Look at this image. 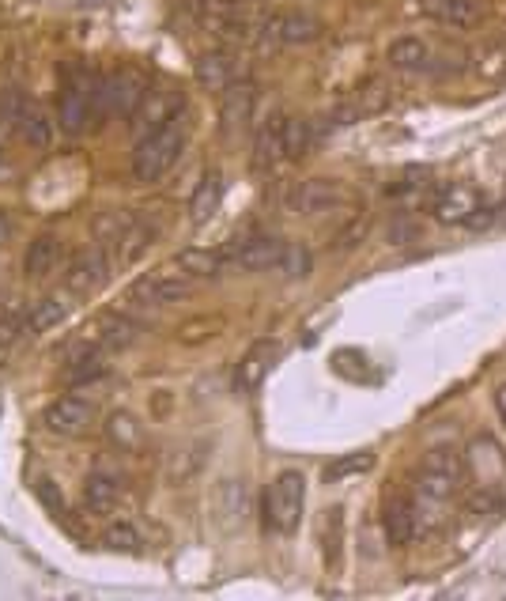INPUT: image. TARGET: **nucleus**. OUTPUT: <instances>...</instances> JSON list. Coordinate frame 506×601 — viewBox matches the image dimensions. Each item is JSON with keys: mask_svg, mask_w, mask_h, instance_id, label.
I'll return each instance as SVG.
<instances>
[{"mask_svg": "<svg viewBox=\"0 0 506 601\" xmlns=\"http://www.w3.org/2000/svg\"><path fill=\"white\" fill-rule=\"evenodd\" d=\"M303 503H306V481L303 473L287 469L280 473L272 488L265 492V522L276 533H295L303 522Z\"/></svg>", "mask_w": 506, "mask_h": 601, "instance_id": "obj_1", "label": "nucleus"}, {"mask_svg": "<svg viewBox=\"0 0 506 601\" xmlns=\"http://www.w3.org/2000/svg\"><path fill=\"white\" fill-rule=\"evenodd\" d=\"M178 155H182V129L174 121L167 129H159V133L140 140V148L133 155V174L140 182H159L178 163Z\"/></svg>", "mask_w": 506, "mask_h": 601, "instance_id": "obj_2", "label": "nucleus"}, {"mask_svg": "<svg viewBox=\"0 0 506 601\" xmlns=\"http://www.w3.org/2000/svg\"><path fill=\"white\" fill-rule=\"evenodd\" d=\"M465 469L473 477L476 492H499L506 481V454L491 435H476L465 450Z\"/></svg>", "mask_w": 506, "mask_h": 601, "instance_id": "obj_3", "label": "nucleus"}, {"mask_svg": "<svg viewBox=\"0 0 506 601\" xmlns=\"http://www.w3.org/2000/svg\"><path fill=\"white\" fill-rule=\"evenodd\" d=\"M189 292H193V280H186L178 269H167V273L159 269V273L140 276L125 303H136V307H167V303L186 299Z\"/></svg>", "mask_w": 506, "mask_h": 601, "instance_id": "obj_4", "label": "nucleus"}, {"mask_svg": "<svg viewBox=\"0 0 506 601\" xmlns=\"http://www.w3.org/2000/svg\"><path fill=\"white\" fill-rule=\"evenodd\" d=\"M91 420H95V409L87 401H80V397H57L42 413V428L53 431V435H84L91 428Z\"/></svg>", "mask_w": 506, "mask_h": 601, "instance_id": "obj_5", "label": "nucleus"}, {"mask_svg": "<svg viewBox=\"0 0 506 601\" xmlns=\"http://www.w3.org/2000/svg\"><path fill=\"white\" fill-rule=\"evenodd\" d=\"M197 80H201V87L223 95V91H231V87L246 84V65L227 50L204 53L201 61H197Z\"/></svg>", "mask_w": 506, "mask_h": 601, "instance_id": "obj_6", "label": "nucleus"}, {"mask_svg": "<svg viewBox=\"0 0 506 601\" xmlns=\"http://www.w3.org/2000/svg\"><path fill=\"white\" fill-rule=\"evenodd\" d=\"M344 186L333 182V178H310L303 186L295 189V197H291V205L299 216H325V212H333L337 205H344Z\"/></svg>", "mask_w": 506, "mask_h": 601, "instance_id": "obj_7", "label": "nucleus"}, {"mask_svg": "<svg viewBox=\"0 0 506 601\" xmlns=\"http://www.w3.org/2000/svg\"><path fill=\"white\" fill-rule=\"evenodd\" d=\"M480 208V193L473 186H446L431 201V212H435V220L446 227H465L473 220V212Z\"/></svg>", "mask_w": 506, "mask_h": 601, "instance_id": "obj_8", "label": "nucleus"}, {"mask_svg": "<svg viewBox=\"0 0 506 601\" xmlns=\"http://www.w3.org/2000/svg\"><path fill=\"white\" fill-rule=\"evenodd\" d=\"M178 118H182V95H178V91H152V95L140 103L136 129H140V137H152L159 129L174 125Z\"/></svg>", "mask_w": 506, "mask_h": 601, "instance_id": "obj_9", "label": "nucleus"}, {"mask_svg": "<svg viewBox=\"0 0 506 601\" xmlns=\"http://www.w3.org/2000/svg\"><path fill=\"white\" fill-rule=\"evenodd\" d=\"M265 35L272 42H284V46H306V42L321 38V23L306 12H284V16H272L265 23Z\"/></svg>", "mask_w": 506, "mask_h": 601, "instance_id": "obj_10", "label": "nucleus"}, {"mask_svg": "<svg viewBox=\"0 0 506 601\" xmlns=\"http://www.w3.org/2000/svg\"><path fill=\"white\" fill-rule=\"evenodd\" d=\"M423 12L454 31H469L484 19V4L480 0H423Z\"/></svg>", "mask_w": 506, "mask_h": 601, "instance_id": "obj_11", "label": "nucleus"}, {"mask_svg": "<svg viewBox=\"0 0 506 601\" xmlns=\"http://www.w3.org/2000/svg\"><path fill=\"white\" fill-rule=\"evenodd\" d=\"M284 250H287V242L250 239V242H238V250L231 254V261L242 265V269H250V273H269V269H280Z\"/></svg>", "mask_w": 506, "mask_h": 601, "instance_id": "obj_12", "label": "nucleus"}, {"mask_svg": "<svg viewBox=\"0 0 506 601\" xmlns=\"http://www.w3.org/2000/svg\"><path fill=\"white\" fill-rule=\"evenodd\" d=\"M57 265H61V239H57L53 231L34 235V242L27 246V258H23L27 276H31V280H42V276L57 273Z\"/></svg>", "mask_w": 506, "mask_h": 601, "instance_id": "obj_13", "label": "nucleus"}, {"mask_svg": "<svg viewBox=\"0 0 506 601\" xmlns=\"http://www.w3.org/2000/svg\"><path fill=\"white\" fill-rule=\"evenodd\" d=\"M284 114H269L257 129V140H253V163L257 167H272L284 159Z\"/></svg>", "mask_w": 506, "mask_h": 601, "instance_id": "obj_14", "label": "nucleus"}, {"mask_svg": "<svg viewBox=\"0 0 506 601\" xmlns=\"http://www.w3.org/2000/svg\"><path fill=\"white\" fill-rule=\"evenodd\" d=\"M231 265L227 254H216V250H182L174 258V269L186 276V280H216Z\"/></svg>", "mask_w": 506, "mask_h": 601, "instance_id": "obj_15", "label": "nucleus"}, {"mask_svg": "<svg viewBox=\"0 0 506 601\" xmlns=\"http://www.w3.org/2000/svg\"><path fill=\"white\" fill-rule=\"evenodd\" d=\"M102 99L110 103V110H118V114H133L136 106L144 103V91H140V76L133 72H118L114 80H106L99 84Z\"/></svg>", "mask_w": 506, "mask_h": 601, "instance_id": "obj_16", "label": "nucleus"}, {"mask_svg": "<svg viewBox=\"0 0 506 601\" xmlns=\"http://www.w3.org/2000/svg\"><path fill=\"white\" fill-rule=\"evenodd\" d=\"M121 499V477L114 473H91L84 484V503L91 515H110Z\"/></svg>", "mask_w": 506, "mask_h": 601, "instance_id": "obj_17", "label": "nucleus"}, {"mask_svg": "<svg viewBox=\"0 0 506 601\" xmlns=\"http://www.w3.org/2000/svg\"><path fill=\"white\" fill-rule=\"evenodd\" d=\"M16 129H19V137L31 144L34 152H46L53 144V121L38 110V106L31 103H19L16 110Z\"/></svg>", "mask_w": 506, "mask_h": 601, "instance_id": "obj_18", "label": "nucleus"}, {"mask_svg": "<svg viewBox=\"0 0 506 601\" xmlns=\"http://www.w3.org/2000/svg\"><path fill=\"white\" fill-rule=\"evenodd\" d=\"M106 276H110L106 254H102L99 246H95V250H84L80 258L72 261V273H68V284H72L76 292H87V288H99V284H106Z\"/></svg>", "mask_w": 506, "mask_h": 601, "instance_id": "obj_19", "label": "nucleus"}, {"mask_svg": "<svg viewBox=\"0 0 506 601\" xmlns=\"http://www.w3.org/2000/svg\"><path fill=\"white\" fill-rule=\"evenodd\" d=\"M87 110H91V91H87L84 76H76V80L65 84V91H61V121H65L68 133H80V129H84Z\"/></svg>", "mask_w": 506, "mask_h": 601, "instance_id": "obj_20", "label": "nucleus"}, {"mask_svg": "<svg viewBox=\"0 0 506 601\" xmlns=\"http://www.w3.org/2000/svg\"><path fill=\"white\" fill-rule=\"evenodd\" d=\"M386 537L389 545H408L412 537H420L412 499H389L386 503Z\"/></svg>", "mask_w": 506, "mask_h": 601, "instance_id": "obj_21", "label": "nucleus"}, {"mask_svg": "<svg viewBox=\"0 0 506 601\" xmlns=\"http://www.w3.org/2000/svg\"><path fill=\"white\" fill-rule=\"evenodd\" d=\"M159 235V224H155L152 216H133L129 227H125V235L118 239V250H121V261H136L144 258V250L155 242Z\"/></svg>", "mask_w": 506, "mask_h": 601, "instance_id": "obj_22", "label": "nucleus"}, {"mask_svg": "<svg viewBox=\"0 0 506 601\" xmlns=\"http://www.w3.org/2000/svg\"><path fill=\"white\" fill-rule=\"evenodd\" d=\"M68 310H72V299H68L65 292L42 299V303L27 314V333H50V329H57L61 322H65Z\"/></svg>", "mask_w": 506, "mask_h": 601, "instance_id": "obj_23", "label": "nucleus"}, {"mask_svg": "<svg viewBox=\"0 0 506 601\" xmlns=\"http://www.w3.org/2000/svg\"><path fill=\"white\" fill-rule=\"evenodd\" d=\"M389 65H393V69H405V72H423L431 65V50H427L423 38L405 35L389 46Z\"/></svg>", "mask_w": 506, "mask_h": 601, "instance_id": "obj_24", "label": "nucleus"}, {"mask_svg": "<svg viewBox=\"0 0 506 601\" xmlns=\"http://www.w3.org/2000/svg\"><path fill=\"white\" fill-rule=\"evenodd\" d=\"M272 363H276V344L269 341L253 344L250 352H246V360H242V371H238L242 386H246V390H257V386L265 382V375L272 371Z\"/></svg>", "mask_w": 506, "mask_h": 601, "instance_id": "obj_25", "label": "nucleus"}, {"mask_svg": "<svg viewBox=\"0 0 506 601\" xmlns=\"http://www.w3.org/2000/svg\"><path fill=\"white\" fill-rule=\"evenodd\" d=\"M321 552H325V564L337 571L340 552H344V511L340 507H329L321 515Z\"/></svg>", "mask_w": 506, "mask_h": 601, "instance_id": "obj_26", "label": "nucleus"}, {"mask_svg": "<svg viewBox=\"0 0 506 601\" xmlns=\"http://www.w3.org/2000/svg\"><path fill=\"white\" fill-rule=\"evenodd\" d=\"M367 231H371V220H367V212H352L344 224L333 231V239H329V250L333 254H352L355 246H363L367 242Z\"/></svg>", "mask_w": 506, "mask_h": 601, "instance_id": "obj_27", "label": "nucleus"}, {"mask_svg": "<svg viewBox=\"0 0 506 601\" xmlns=\"http://www.w3.org/2000/svg\"><path fill=\"white\" fill-rule=\"evenodd\" d=\"M223 197V182L216 178V174H204L201 182H197V189H193V197H189V216L201 224V220H208L212 212H216V205H220Z\"/></svg>", "mask_w": 506, "mask_h": 601, "instance_id": "obj_28", "label": "nucleus"}, {"mask_svg": "<svg viewBox=\"0 0 506 601\" xmlns=\"http://www.w3.org/2000/svg\"><path fill=\"white\" fill-rule=\"evenodd\" d=\"M253 106H257V91L246 84H238V87H231V91H223L220 114L227 125H242V121L253 114Z\"/></svg>", "mask_w": 506, "mask_h": 601, "instance_id": "obj_29", "label": "nucleus"}, {"mask_svg": "<svg viewBox=\"0 0 506 601\" xmlns=\"http://www.w3.org/2000/svg\"><path fill=\"white\" fill-rule=\"evenodd\" d=\"M133 216H125L121 208H110V212H99L95 220H91V239L99 242V246H118V239L125 235V227H129Z\"/></svg>", "mask_w": 506, "mask_h": 601, "instance_id": "obj_30", "label": "nucleus"}, {"mask_svg": "<svg viewBox=\"0 0 506 601\" xmlns=\"http://www.w3.org/2000/svg\"><path fill=\"white\" fill-rule=\"evenodd\" d=\"M246 511V488L242 481H223V488L216 492V515H220L223 526H235L238 518Z\"/></svg>", "mask_w": 506, "mask_h": 601, "instance_id": "obj_31", "label": "nucleus"}, {"mask_svg": "<svg viewBox=\"0 0 506 601\" xmlns=\"http://www.w3.org/2000/svg\"><path fill=\"white\" fill-rule=\"evenodd\" d=\"M99 341L102 348H125V344L136 341V326L125 314H106L99 322Z\"/></svg>", "mask_w": 506, "mask_h": 601, "instance_id": "obj_32", "label": "nucleus"}, {"mask_svg": "<svg viewBox=\"0 0 506 601\" xmlns=\"http://www.w3.org/2000/svg\"><path fill=\"white\" fill-rule=\"evenodd\" d=\"M106 363H102V356H95V352H80L76 360H72V367H68V382L72 386H87V382H99V378H106Z\"/></svg>", "mask_w": 506, "mask_h": 601, "instance_id": "obj_33", "label": "nucleus"}, {"mask_svg": "<svg viewBox=\"0 0 506 601\" xmlns=\"http://www.w3.org/2000/svg\"><path fill=\"white\" fill-rule=\"evenodd\" d=\"M102 545L114 552H140V530L133 522H110L102 530Z\"/></svg>", "mask_w": 506, "mask_h": 601, "instance_id": "obj_34", "label": "nucleus"}, {"mask_svg": "<svg viewBox=\"0 0 506 601\" xmlns=\"http://www.w3.org/2000/svg\"><path fill=\"white\" fill-rule=\"evenodd\" d=\"M106 431H110V439L118 443V447H140L144 443V431H140V424H136L129 413H114L110 416V424H106Z\"/></svg>", "mask_w": 506, "mask_h": 601, "instance_id": "obj_35", "label": "nucleus"}, {"mask_svg": "<svg viewBox=\"0 0 506 601\" xmlns=\"http://www.w3.org/2000/svg\"><path fill=\"white\" fill-rule=\"evenodd\" d=\"M476 72L484 76V80H499L506 76V46L503 42H495V46H484L480 57H476Z\"/></svg>", "mask_w": 506, "mask_h": 601, "instance_id": "obj_36", "label": "nucleus"}, {"mask_svg": "<svg viewBox=\"0 0 506 601\" xmlns=\"http://www.w3.org/2000/svg\"><path fill=\"white\" fill-rule=\"evenodd\" d=\"M306 144H310V129H306V121L287 118L284 121V159H299V155L306 152Z\"/></svg>", "mask_w": 506, "mask_h": 601, "instance_id": "obj_37", "label": "nucleus"}, {"mask_svg": "<svg viewBox=\"0 0 506 601\" xmlns=\"http://www.w3.org/2000/svg\"><path fill=\"white\" fill-rule=\"evenodd\" d=\"M374 465V454H352V458H340L325 469V477L329 481H340V477H359V473H367Z\"/></svg>", "mask_w": 506, "mask_h": 601, "instance_id": "obj_38", "label": "nucleus"}, {"mask_svg": "<svg viewBox=\"0 0 506 601\" xmlns=\"http://www.w3.org/2000/svg\"><path fill=\"white\" fill-rule=\"evenodd\" d=\"M38 499H42V507H50L53 515H65V499H61V488L53 481H38Z\"/></svg>", "mask_w": 506, "mask_h": 601, "instance_id": "obj_39", "label": "nucleus"}, {"mask_svg": "<svg viewBox=\"0 0 506 601\" xmlns=\"http://www.w3.org/2000/svg\"><path fill=\"white\" fill-rule=\"evenodd\" d=\"M495 409H499V416H503V424H506V382L499 386V394H495Z\"/></svg>", "mask_w": 506, "mask_h": 601, "instance_id": "obj_40", "label": "nucleus"}, {"mask_svg": "<svg viewBox=\"0 0 506 601\" xmlns=\"http://www.w3.org/2000/svg\"><path fill=\"white\" fill-rule=\"evenodd\" d=\"M8 235H12V224H8V216L0 212V242H8Z\"/></svg>", "mask_w": 506, "mask_h": 601, "instance_id": "obj_41", "label": "nucleus"}, {"mask_svg": "<svg viewBox=\"0 0 506 601\" xmlns=\"http://www.w3.org/2000/svg\"><path fill=\"white\" fill-rule=\"evenodd\" d=\"M503 224H506V205H503Z\"/></svg>", "mask_w": 506, "mask_h": 601, "instance_id": "obj_42", "label": "nucleus"}, {"mask_svg": "<svg viewBox=\"0 0 506 601\" xmlns=\"http://www.w3.org/2000/svg\"><path fill=\"white\" fill-rule=\"evenodd\" d=\"M0 163H4V152H0Z\"/></svg>", "mask_w": 506, "mask_h": 601, "instance_id": "obj_43", "label": "nucleus"}]
</instances>
